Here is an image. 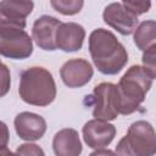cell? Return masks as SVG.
Listing matches in <instances>:
<instances>
[{"label":"cell","instance_id":"1","mask_svg":"<svg viewBox=\"0 0 156 156\" xmlns=\"http://www.w3.org/2000/svg\"><path fill=\"white\" fill-rule=\"evenodd\" d=\"M89 52L98 71L113 76L128 62V52L117 37L107 29H94L89 35Z\"/></svg>","mask_w":156,"mask_h":156},{"label":"cell","instance_id":"2","mask_svg":"<svg viewBox=\"0 0 156 156\" xmlns=\"http://www.w3.org/2000/svg\"><path fill=\"white\" fill-rule=\"evenodd\" d=\"M20 98L34 106H48L56 98V84L52 74L44 67H30L20 76Z\"/></svg>","mask_w":156,"mask_h":156},{"label":"cell","instance_id":"3","mask_svg":"<svg viewBox=\"0 0 156 156\" xmlns=\"http://www.w3.org/2000/svg\"><path fill=\"white\" fill-rule=\"evenodd\" d=\"M117 85L119 93V113L130 115L135 112L145 100L152 85V78L144 67L134 65L127 69Z\"/></svg>","mask_w":156,"mask_h":156},{"label":"cell","instance_id":"4","mask_svg":"<svg viewBox=\"0 0 156 156\" xmlns=\"http://www.w3.org/2000/svg\"><path fill=\"white\" fill-rule=\"evenodd\" d=\"M117 156L156 155V132L151 123L136 121L130 124L127 134L116 146Z\"/></svg>","mask_w":156,"mask_h":156},{"label":"cell","instance_id":"5","mask_svg":"<svg viewBox=\"0 0 156 156\" xmlns=\"http://www.w3.org/2000/svg\"><path fill=\"white\" fill-rule=\"evenodd\" d=\"M0 52L4 57L24 60L33 52L32 38L22 28L0 24Z\"/></svg>","mask_w":156,"mask_h":156},{"label":"cell","instance_id":"6","mask_svg":"<svg viewBox=\"0 0 156 156\" xmlns=\"http://www.w3.org/2000/svg\"><path fill=\"white\" fill-rule=\"evenodd\" d=\"M93 116L100 121H113L119 115V93L118 85L113 83H100L94 87L93 95Z\"/></svg>","mask_w":156,"mask_h":156},{"label":"cell","instance_id":"7","mask_svg":"<svg viewBox=\"0 0 156 156\" xmlns=\"http://www.w3.org/2000/svg\"><path fill=\"white\" fill-rule=\"evenodd\" d=\"M104 22L122 35L134 33L138 27V16L132 13L122 2H111L102 12Z\"/></svg>","mask_w":156,"mask_h":156},{"label":"cell","instance_id":"8","mask_svg":"<svg viewBox=\"0 0 156 156\" xmlns=\"http://www.w3.org/2000/svg\"><path fill=\"white\" fill-rule=\"evenodd\" d=\"M94 69L84 58H72L66 61L60 68V77L68 88H82L93 78Z\"/></svg>","mask_w":156,"mask_h":156},{"label":"cell","instance_id":"9","mask_svg":"<svg viewBox=\"0 0 156 156\" xmlns=\"http://www.w3.org/2000/svg\"><path fill=\"white\" fill-rule=\"evenodd\" d=\"M61 23L60 20L49 15L37 18L32 27V38L35 44L46 51L56 50V32Z\"/></svg>","mask_w":156,"mask_h":156},{"label":"cell","instance_id":"10","mask_svg":"<svg viewBox=\"0 0 156 156\" xmlns=\"http://www.w3.org/2000/svg\"><path fill=\"white\" fill-rule=\"evenodd\" d=\"M83 139L91 149H104L116 135V127L100 119H90L83 127Z\"/></svg>","mask_w":156,"mask_h":156},{"label":"cell","instance_id":"11","mask_svg":"<svg viewBox=\"0 0 156 156\" xmlns=\"http://www.w3.org/2000/svg\"><path fill=\"white\" fill-rule=\"evenodd\" d=\"M17 135L26 141H35L43 138L46 132L45 119L33 112H21L13 121Z\"/></svg>","mask_w":156,"mask_h":156},{"label":"cell","instance_id":"12","mask_svg":"<svg viewBox=\"0 0 156 156\" xmlns=\"http://www.w3.org/2000/svg\"><path fill=\"white\" fill-rule=\"evenodd\" d=\"M34 4L28 0L0 1V24L13 26L24 29L26 18L30 15Z\"/></svg>","mask_w":156,"mask_h":156},{"label":"cell","instance_id":"13","mask_svg":"<svg viewBox=\"0 0 156 156\" xmlns=\"http://www.w3.org/2000/svg\"><path fill=\"white\" fill-rule=\"evenodd\" d=\"M85 38V29L76 22L61 23L56 32V48L65 52H73L82 49Z\"/></svg>","mask_w":156,"mask_h":156},{"label":"cell","instance_id":"14","mask_svg":"<svg viewBox=\"0 0 156 156\" xmlns=\"http://www.w3.org/2000/svg\"><path fill=\"white\" fill-rule=\"evenodd\" d=\"M52 150L55 156H79L83 147L78 132L73 128L58 130L52 139Z\"/></svg>","mask_w":156,"mask_h":156},{"label":"cell","instance_id":"15","mask_svg":"<svg viewBox=\"0 0 156 156\" xmlns=\"http://www.w3.org/2000/svg\"><path fill=\"white\" fill-rule=\"evenodd\" d=\"M134 44L141 51L156 44V21H143L134 30Z\"/></svg>","mask_w":156,"mask_h":156},{"label":"cell","instance_id":"16","mask_svg":"<svg viewBox=\"0 0 156 156\" xmlns=\"http://www.w3.org/2000/svg\"><path fill=\"white\" fill-rule=\"evenodd\" d=\"M50 5L57 12L66 15V16H71V15L78 13L82 10L84 1L82 0H51Z\"/></svg>","mask_w":156,"mask_h":156},{"label":"cell","instance_id":"17","mask_svg":"<svg viewBox=\"0 0 156 156\" xmlns=\"http://www.w3.org/2000/svg\"><path fill=\"white\" fill-rule=\"evenodd\" d=\"M143 67L152 79H156V44L143 51Z\"/></svg>","mask_w":156,"mask_h":156},{"label":"cell","instance_id":"18","mask_svg":"<svg viewBox=\"0 0 156 156\" xmlns=\"http://www.w3.org/2000/svg\"><path fill=\"white\" fill-rule=\"evenodd\" d=\"M122 4L135 16L143 15L145 12H147L151 7V2L150 1H130V0H123Z\"/></svg>","mask_w":156,"mask_h":156},{"label":"cell","instance_id":"19","mask_svg":"<svg viewBox=\"0 0 156 156\" xmlns=\"http://www.w3.org/2000/svg\"><path fill=\"white\" fill-rule=\"evenodd\" d=\"M16 152L20 156H45L44 150L35 144H22L17 147Z\"/></svg>","mask_w":156,"mask_h":156},{"label":"cell","instance_id":"20","mask_svg":"<svg viewBox=\"0 0 156 156\" xmlns=\"http://www.w3.org/2000/svg\"><path fill=\"white\" fill-rule=\"evenodd\" d=\"M2 74H4V79H2V91H1V95L4 96L6 94V91L9 90V87H10V76H9V71H7L6 65H2Z\"/></svg>","mask_w":156,"mask_h":156},{"label":"cell","instance_id":"21","mask_svg":"<svg viewBox=\"0 0 156 156\" xmlns=\"http://www.w3.org/2000/svg\"><path fill=\"white\" fill-rule=\"evenodd\" d=\"M89 156H117V154H115L112 150L108 149H98L94 152H91Z\"/></svg>","mask_w":156,"mask_h":156},{"label":"cell","instance_id":"22","mask_svg":"<svg viewBox=\"0 0 156 156\" xmlns=\"http://www.w3.org/2000/svg\"><path fill=\"white\" fill-rule=\"evenodd\" d=\"M0 156H20L17 152H12L10 151L7 147H1V151H0Z\"/></svg>","mask_w":156,"mask_h":156},{"label":"cell","instance_id":"23","mask_svg":"<svg viewBox=\"0 0 156 156\" xmlns=\"http://www.w3.org/2000/svg\"><path fill=\"white\" fill-rule=\"evenodd\" d=\"M2 126V132H4V135H2V145L1 147H6V141H7V128H6V124L5 123H1Z\"/></svg>","mask_w":156,"mask_h":156}]
</instances>
